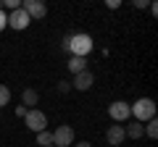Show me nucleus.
Returning a JSON list of instances; mask_svg holds the SVG:
<instances>
[{
  "instance_id": "nucleus-1",
  "label": "nucleus",
  "mask_w": 158,
  "mask_h": 147,
  "mask_svg": "<svg viewBox=\"0 0 158 147\" xmlns=\"http://www.w3.org/2000/svg\"><path fill=\"white\" fill-rule=\"evenodd\" d=\"M92 47H95V42H92V37L85 34V32H77V34H69L66 37V50L71 53L74 58H87L92 53Z\"/></svg>"
},
{
  "instance_id": "nucleus-2",
  "label": "nucleus",
  "mask_w": 158,
  "mask_h": 147,
  "mask_svg": "<svg viewBox=\"0 0 158 147\" xmlns=\"http://www.w3.org/2000/svg\"><path fill=\"white\" fill-rule=\"evenodd\" d=\"M129 113L135 116L137 124H145V121L156 118V102H153L150 97H140V100L129 102Z\"/></svg>"
},
{
  "instance_id": "nucleus-3",
  "label": "nucleus",
  "mask_w": 158,
  "mask_h": 147,
  "mask_svg": "<svg viewBox=\"0 0 158 147\" xmlns=\"http://www.w3.org/2000/svg\"><path fill=\"white\" fill-rule=\"evenodd\" d=\"M21 11L29 16V21H40L48 16V6L42 0H21Z\"/></svg>"
},
{
  "instance_id": "nucleus-4",
  "label": "nucleus",
  "mask_w": 158,
  "mask_h": 147,
  "mask_svg": "<svg viewBox=\"0 0 158 147\" xmlns=\"http://www.w3.org/2000/svg\"><path fill=\"white\" fill-rule=\"evenodd\" d=\"M24 121H27V129H32L34 134H40V131H45V129H48V116L42 113V110H37V108L27 110Z\"/></svg>"
},
{
  "instance_id": "nucleus-5",
  "label": "nucleus",
  "mask_w": 158,
  "mask_h": 147,
  "mask_svg": "<svg viewBox=\"0 0 158 147\" xmlns=\"http://www.w3.org/2000/svg\"><path fill=\"white\" fill-rule=\"evenodd\" d=\"M108 116H111L116 124H124L127 118H132V113H129V102H124V100H113L111 105H108Z\"/></svg>"
},
{
  "instance_id": "nucleus-6",
  "label": "nucleus",
  "mask_w": 158,
  "mask_h": 147,
  "mask_svg": "<svg viewBox=\"0 0 158 147\" xmlns=\"http://www.w3.org/2000/svg\"><path fill=\"white\" fill-rule=\"evenodd\" d=\"M53 145L56 147H71L74 145V129L69 124H61L53 131Z\"/></svg>"
},
{
  "instance_id": "nucleus-7",
  "label": "nucleus",
  "mask_w": 158,
  "mask_h": 147,
  "mask_svg": "<svg viewBox=\"0 0 158 147\" xmlns=\"http://www.w3.org/2000/svg\"><path fill=\"white\" fill-rule=\"evenodd\" d=\"M29 24H32V21H29V16L21 11V8H19V11H11V13H8V26L16 29V32H24Z\"/></svg>"
},
{
  "instance_id": "nucleus-8",
  "label": "nucleus",
  "mask_w": 158,
  "mask_h": 147,
  "mask_svg": "<svg viewBox=\"0 0 158 147\" xmlns=\"http://www.w3.org/2000/svg\"><path fill=\"white\" fill-rule=\"evenodd\" d=\"M92 84H95V76H92L90 68H87V71H82V74H77V76H74V81H71V87H74L77 92H87Z\"/></svg>"
},
{
  "instance_id": "nucleus-9",
  "label": "nucleus",
  "mask_w": 158,
  "mask_h": 147,
  "mask_svg": "<svg viewBox=\"0 0 158 147\" xmlns=\"http://www.w3.org/2000/svg\"><path fill=\"white\" fill-rule=\"evenodd\" d=\"M106 139H108V145L118 147L121 142L127 139V137H124V126H121V124H116V126H108V131H106Z\"/></svg>"
},
{
  "instance_id": "nucleus-10",
  "label": "nucleus",
  "mask_w": 158,
  "mask_h": 147,
  "mask_svg": "<svg viewBox=\"0 0 158 147\" xmlns=\"http://www.w3.org/2000/svg\"><path fill=\"white\" fill-rule=\"evenodd\" d=\"M37 102H40V95H37V89L27 87V89L21 92V105L27 108V110H32V108H37Z\"/></svg>"
},
{
  "instance_id": "nucleus-11",
  "label": "nucleus",
  "mask_w": 158,
  "mask_h": 147,
  "mask_svg": "<svg viewBox=\"0 0 158 147\" xmlns=\"http://www.w3.org/2000/svg\"><path fill=\"white\" fill-rule=\"evenodd\" d=\"M142 134H145V129H142V124H137V121H132V124L124 126V137H129V139H140Z\"/></svg>"
},
{
  "instance_id": "nucleus-12",
  "label": "nucleus",
  "mask_w": 158,
  "mask_h": 147,
  "mask_svg": "<svg viewBox=\"0 0 158 147\" xmlns=\"http://www.w3.org/2000/svg\"><path fill=\"white\" fill-rule=\"evenodd\" d=\"M69 71L77 76V74H82V71H87V58H69Z\"/></svg>"
},
{
  "instance_id": "nucleus-13",
  "label": "nucleus",
  "mask_w": 158,
  "mask_h": 147,
  "mask_svg": "<svg viewBox=\"0 0 158 147\" xmlns=\"http://www.w3.org/2000/svg\"><path fill=\"white\" fill-rule=\"evenodd\" d=\"M37 145L40 147H50L53 145V131H48V129L40 131V134H37Z\"/></svg>"
},
{
  "instance_id": "nucleus-14",
  "label": "nucleus",
  "mask_w": 158,
  "mask_h": 147,
  "mask_svg": "<svg viewBox=\"0 0 158 147\" xmlns=\"http://www.w3.org/2000/svg\"><path fill=\"white\" fill-rule=\"evenodd\" d=\"M142 129H145V134L150 137V139H156V137H158V121H156V118L145 121V126H142Z\"/></svg>"
},
{
  "instance_id": "nucleus-15",
  "label": "nucleus",
  "mask_w": 158,
  "mask_h": 147,
  "mask_svg": "<svg viewBox=\"0 0 158 147\" xmlns=\"http://www.w3.org/2000/svg\"><path fill=\"white\" fill-rule=\"evenodd\" d=\"M8 102H11V89H8L6 84H0V110H3Z\"/></svg>"
},
{
  "instance_id": "nucleus-16",
  "label": "nucleus",
  "mask_w": 158,
  "mask_h": 147,
  "mask_svg": "<svg viewBox=\"0 0 158 147\" xmlns=\"http://www.w3.org/2000/svg\"><path fill=\"white\" fill-rule=\"evenodd\" d=\"M3 8H8V11H19V8H21V0H3Z\"/></svg>"
},
{
  "instance_id": "nucleus-17",
  "label": "nucleus",
  "mask_w": 158,
  "mask_h": 147,
  "mask_svg": "<svg viewBox=\"0 0 158 147\" xmlns=\"http://www.w3.org/2000/svg\"><path fill=\"white\" fill-rule=\"evenodd\" d=\"M3 29H8V13L6 11H0V32Z\"/></svg>"
},
{
  "instance_id": "nucleus-18",
  "label": "nucleus",
  "mask_w": 158,
  "mask_h": 147,
  "mask_svg": "<svg viewBox=\"0 0 158 147\" xmlns=\"http://www.w3.org/2000/svg\"><path fill=\"white\" fill-rule=\"evenodd\" d=\"M69 89H71V84H69V81H58V92H63V95H66Z\"/></svg>"
},
{
  "instance_id": "nucleus-19",
  "label": "nucleus",
  "mask_w": 158,
  "mask_h": 147,
  "mask_svg": "<svg viewBox=\"0 0 158 147\" xmlns=\"http://www.w3.org/2000/svg\"><path fill=\"white\" fill-rule=\"evenodd\" d=\"M16 116H19V118H24V116H27V108H24V105H16Z\"/></svg>"
},
{
  "instance_id": "nucleus-20",
  "label": "nucleus",
  "mask_w": 158,
  "mask_h": 147,
  "mask_svg": "<svg viewBox=\"0 0 158 147\" xmlns=\"http://www.w3.org/2000/svg\"><path fill=\"white\" fill-rule=\"evenodd\" d=\"M135 6L137 8H148V6H150V0H135Z\"/></svg>"
},
{
  "instance_id": "nucleus-21",
  "label": "nucleus",
  "mask_w": 158,
  "mask_h": 147,
  "mask_svg": "<svg viewBox=\"0 0 158 147\" xmlns=\"http://www.w3.org/2000/svg\"><path fill=\"white\" fill-rule=\"evenodd\" d=\"M74 147H92L90 142H79V145H74Z\"/></svg>"
},
{
  "instance_id": "nucleus-22",
  "label": "nucleus",
  "mask_w": 158,
  "mask_h": 147,
  "mask_svg": "<svg viewBox=\"0 0 158 147\" xmlns=\"http://www.w3.org/2000/svg\"><path fill=\"white\" fill-rule=\"evenodd\" d=\"M0 11H3V0H0Z\"/></svg>"
},
{
  "instance_id": "nucleus-23",
  "label": "nucleus",
  "mask_w": 158,
  "mask_h": 147,
  "mask_svg": "<svg viewBox=\"0 0 158 147\" xmlns=\"http://www.w3.org/2000/svg\"><path fill=\"white\" fill-rule=\"evenodd\" d=\"M50 147H56V145H50Z\"/></svg>"
}]
</instances>
